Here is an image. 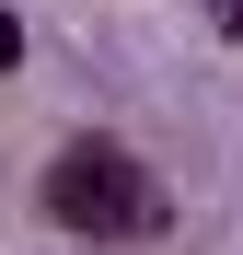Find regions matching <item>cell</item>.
I'll use <instances>...</instances> for the list:
<instances>
[{
	"mask_svg": "<svg viewBox=\"0 0 243 255\" xmlns=\"http://www.w3.org/2000/svg\"><path fill=\"white\" fill-rule=\"evenodd\" d=\"M47 221L81 232V244H151V232H174V197L151 186V162L128 139H58L47 162Z\"/></svg>",
	"mask_w": 243,
	"mask_h": 255,
	"instance_id": "1",
	"label": "cell"
},
{
	"mask_svg": "<svg viewBox=\"0 0 243 255\" xmlns=\"http://www.w3.org/2000/svg\"><path fill=\"white\" fill-rule=\"evenodd\" d=\"M12 58H23V23H12V12H0V70H12Z\"/></svg>",
	"mask_w": 243,
	"mask_h": 255,
	"instance_id": "2",
	"label": "cell"
},
{
	"mask_svg": "<svg viewBox=\"0 0 243 255\" xmlns=\"http://www.w3.org/2000/svg\"><path fill=\"white\" fill-rule=\"evenodd\" d=\"M209 23H220V35H243V0H209Z\"/></svg>",
	"mask_w": 243,
	"mask_h": 255,
	"instance_id": "3",
	"label": "cell"
}]
</instances>
